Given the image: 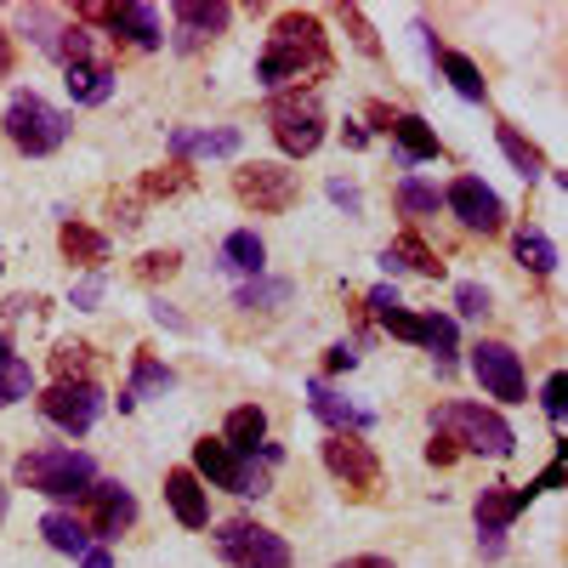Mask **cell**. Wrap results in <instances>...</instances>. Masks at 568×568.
<instances>
[{
    "label": "cell",
    "mask_w": 568,
    "mask_h": 568,
    "mask_svg": "<svg viewBox=\"0 0 568 568\" xmlns=\"http://www.w3.org/2000/svg\"><path fill=\"white\" fill-rule=\"evenodd\" d=\"M398 205H404V216H438L444 194H438L433 182H420V176H404L398 182Z\"/></svg>",
    "instance_id": "cell-31"
},
{
    "label": "cell",
    "mask_w": 568,
    "mask_h": 568,
    "mask_svg": "<svg viewBox=\"0 0 568 568\" xmlns=\"http://www.w3.org/2000/svg\"><path fill=\"white\" fill-rule=\"evenodd\" d=\"M307 404H313V415L329 426V433H369V409L347 404L342 393H329L324 382H313V387H307Z\"/></svg>",
    "instance_id": "cell-15"
},
{
    "label": "cell",
    "mask_w": 568,
    "mask_h": 568,
    "mask_svg": "<svg viewBox=\"0 0 568 568\" xmlns=\"http://www.w3.org/2000/svg\"><path fill=\"white\" fill-rule=\"evenodd\" d=\"M91 364H98V353H91L85 342H63V347L52 353V375H58V387H69V382H91Z\"/></svg>",
    "instance_id": "cell-27"
},
{
    "label": "cell",
    "mask_w": 568,
    "mask_h": 568,
    "mask_svg": "<svg viewBox=\"0 0 568 568\" xmlns=\"http://www.w3.org/2000/svg\"><path fill=\"white\" fill-rule=\"evenodd\" d=\"M535 500V489H484L478 506H471V517H478V535H506V524L517 511H524Z\"/></svg>",
    "instance_id": "cell-16"
},
{
    "label": "cell",
    "mask_w": 568,
    "mask_h": 568,
    "mask_svg": "<svg viewBox=\"0 0 568 568\" xmlns=\"http://www.w3.org/2000/svg\"><path fill=\"white\" fill-rule=\"evenodd\" d=\"M0 74H12V34L0 29Z\"/></svg>",
    "instance_id": "cell-49"
},
{
    "label": "cell",
    "mask_w": 568,
    "mask_h": 568,
    "mask_svg": "<svg viewBox=\"0 0 568 568\" xmlns=\"http://www.w3.org/2000/svg\"><path fill=\"white\" fill-rule=\"evenodd\" d=\"M342 23H347V34H353V45L364 58H382V40H375V29H369V18L358 7H342Z\"/></svg>",
    "instance_id": "cell-38"
},
{
    "label": "cell",
    "mask_w": 568,
    "mask_h": 568,
    "mask_svg": "<svg viewBox=\"0 0 568 568\" xmlns=\"http://www.w3.org/2000/svg\"><path fill=\"white\" fill-rule=\"evenodd\" d=\"M34 404H40V415L52 420L58 433H69V438H85L91 426H98V415H103V393H98V382L52 387V393H40Z\"/></svg>",
    "instance_id": "cell-8"
},
{
    "label": "cell",
    "mask_w": 568,
    "mask_h": 568,
    "mask_svg": "<svg viewBox=\"0 0 568 568\" xmlns=\"http://www.w3.org/2000/svg\"><path fill=\"white\" fill-rule=\"evenodd\" d=\"M7 136H12V149H23L29 160H40V154H58V149H63L69 120L45 103V98L23 91V98H12V109H7Z\"/></svg>",
    "instance_id": "cell-6"
},
{
    "label": "cell",
    "mask_w": 568,
    "mask_h": 568,
    "mask_svg": "<svg viewBox=\"0 0 568 568\" xmlns=\"http://www.w3.org/2000/svg\"><path fill=\"white\" fill-rule=\"evenodd\" d=\"M278 302H291V278H256L240 291V307H278Z\"/></svg>",
    "instance_id": "cell-36"
},
{
    "label": "cell",
    "mask_w": 568,
    "mask_h": 568,
    "mask_svg": "<svg viewBox=\"0 0 568 568\" xmlns=\"http://www.w3.org/2000/svg\"><path fill=\"white\" fill-rule=\"evenodd\" d=\"M393 136H398L404 160H438V131L420 114H393Z\"/></svg>",
    "instance_id": "cell-23"
},
{
    "label": "cell",
    "mask_w": 568,
    "mask_h": 568,
    "mask_svg": "<svg viewBox=\"0 0 568 568\" xmlns=\"http://www.w3.org/2000/svg\"><path fill=\"white\" fill-rule=\"evenodd\" d=\"M216 551L233 568H291V546H284V535H273L262 524H245V517H233V524L216 529Z\"/></svg>",
    "instance_id": "cell-7"
},
{
    "label": "cell",
    "mask_w": 568,
    "mask_h": 568,
    "mask_svg": "<svg viewBox=\"0 0 568 568\" xmlns=\"http://www.w3.org/2000/svg\"><path fill=\"white\" fill-rule=\"evenodd\" d=\"M433 433H444L455 449H471V455H489V460H506L511 455V426L500 409H484V404H438L433 409Z\"/></svg>",
    "instance_id": "cell-3"
},
{
    "label": "cell",
    "mask_w": 568,
    "mask_h": 568,
    "mask_svg": "<svg viewBox=\"0 0 568 568\" xmlns=\"http://www.w3.org/2000/svg\"><path fill=\"white\" fill-rule=\"evenodd\" d=\"M426 460H433V466H455V460H460V449H455L444 433H433V444H426Z\"/></svg>",
    "instance_id": "cell-42"
},
{
    "label": "cell",
    "mask_w": 568,
    "mask_h": 568,
    "mask_svg": "<svg viewBox=\"0 0 568 568\" xmlns=\"http://www.w3.org/2000/svg\"><path fill=\"white\" fill-rule=\"evenodd\" d=\"M336 568H393L387 557H347V562H336Z\"/></svg>",
    "instance_id": "cell-48"
},
{
    "label": "cell",
    "mask_w": 568,
    "mask_h": 568,
    "mask_svg": "<svg viewBox=\"0 0 568 568\" xmlns=\"http://www.w3.org/2000/svg\"><path fill=\"white\" fill-rule=\"evenodd\" d=\"M420 347H433L438 369L455 364V318H438V313H420Z\"/></svg>",
    "instance_id": "cell-29"
},
{
    "label": "cell",
    "mask_w": 568,
    "mask_h": 568,
    "mask_svg": "<svg viewBox=\"0 0 568 568\" xmlns=\"http://www.w3.org/2000/svg\"><path fill=\"white\" fill-rule=\"evenodd\" d=\"M114 216H120V227H136L142 222L136 216V200H120V194H114Z\"/></svg>",
    "instance_id": "cell-47"
},
{
    "label": "cell",
    "mask_w": 568,
    "mask_h": 568,
    "mask_svg": "<svg viewBox=\"0 0 568 568\" xmlns=\"http://www.w3.org/2000/svg\"><path fill=\"white\" fill-rule=\"evenodd\" d=\"M318 74H329V40H324L318 18L313 12H284L273 23V34H267V52L256 58V80L267 91H278V85L302 91Z\"/></svg>",
    "instance_id": "cell-1"
},
{
    "label": "cell",
    "mask_w": 568,
    "mask_h": 568,
    "mask_svg": "<svg viewBox=\"0 0 568 568\" xmlns=\"http://www.w3.org/2000/svg\"><path fill=\"white\" fill-rule=\"evenodd\" d=\"M187 187H194V171H187L182 160H171V165L142 176V194H149V200H176V194H187Z\"/></svg>",
    "instance_id": "cell-28"
},
{
    "label": "cell",
    "mask_w": 568,
    "mask_h": 568,
    "mask_svg": "<svg viewBox=\"0 0 568 568\" xmlns=\"http://www.w3.org/2000/svg\"><path fill=\"white\" fill-rule=\"evenodd\" d=\"M80 524L91 529V535H103V540H114V535H125L131 524H136V500H131V489H120V484H91L85 495H80Z\"/></svg>",
    "instance_id": "cell-11"
},
{
    "label": "cell",
    "mask_w": 568,
    "mask_h": 568,
    "mask_svg": "<svg viewBox=\"0 0 568 568\" xmlns=\"http://www.w3.org/2000/svg\"><path fill=\"white\" fill-rule=\"evenodd\" d=\"M495 136H500V149H506V160H511L517 171H524L529 182H535V176L546 171V154H540V149H535V142H529L524 131H517V125H500Z\"/></svg>",
    "instance_id": "cell-26"
},
{
    "label": "cell",
    "mask_w": 568,
    "mask_h": 568,
    "mask_svg": "<svg viewBox=\"0 0 568 568\" xmlns=\"http://www.w3.org/2000/svg\"><path fill=\"white\" fill-rule=\"evenodd\" d=\"M171 18H176V45L194 52V45H205V40H216L227 29L233 7H222V0H176Z\"/></svg>",
    "instance_id": "cell-13"
},
{
    "label": "cell",
    "mask_w": 568,
    "mask_h": 568,
    "mask_svg": "<svg viewBox=\"0 0 568 568\" xmlns=\"http://www.w3.org/2000/svg\"><path fill=\"white\" fill-rule=\"evenodd\" d=\"M546 415H551V426H562V375L546 382Z\"/></svg>",
    "instance_id": "cell-44"
},
{
    "label": "cell",
    "mask_w": 568,
    "mask_h": 568,
    "mask_svg": "<svg viewBox=\"0 0 568 568\" xmlns=\"http://www.w3.org/2000/svg\"><path fill=\"white\" fill-rule=\"evenodd\" d=\"M329 200L347 205V211H358V187H347V182H329Z\"/></svg>",
    "instance_id": "cell-46"
},
{
    "label": "cell",
    "mask_w": 568,
    "mask_h": 568,
    "mask_svg": "<svg viewBox=\"0 0 568 568\" xmlns=\"http://www.w3.org/2000/svg\"><path fill=\"white\" fill-rule=\"evenodd\" d=\"M98 302H103V273H91L74 284V307H98Z\"/></svg>",
    "instance_id": "cell-41"
},
{
    "label": "cell",
    "mask_w": 568,
    "mask_h": 568,
    "mask_svg": "<svg viewBox=\"0 0 568 568\" xmlns=\"http://www.w3.org/2000/svg\"><path fill=\"white\" fill-rule=\"evenodd\" d=\"M109 23H114V34L142 45V52H154V45H160V12L149 7V0H125V7L109 12Z\"/></svg>",
    "instance_id": "cell-17"
},
{
    "label": "cell",
    "mask_w": 568,
    "mask_h": 568,
    "mask_svg": "<svg viewBox=\"0 0 568 568\" xmlns=\"http://www.w3.org/2000/svg\"><path fill=\"white\" fill-rule=\"evenodd\" d=\"M18 23H23V34H29V40L40 45V52H58V34H63L58 12H45V7H34V12H23Z\"/></svg>",
    "instance_id": "cell-35"
},
{
    "label": "cell",
    "mask_w": 568,
    "mask_h": 568,
    "mask_svg": "<svg viewBox=\"0 0 568 568\" xmlns=\"http://www.w3.org/2000/svg\"><path fill=\"white\" fill-rule=\"evenodd\" d=\"M176 267H182L176 251H149V256L136 262V278H142V284H165V278H176Z\"/></svg>",
    "instance_id": "cell-37"
},
{
    "label": "cell",
    "mask_w": 568,
    "mask_h": 568,
    "mask_svg": "<svg viewBox=\"0 0 568 568\" xmlns=\"http://www.w3.org/2000/svg\"><path fill=\"white\" fill-rule=\"evenodd\" d=\"M240 460L245 455H233L222 438H200L194 444V478H211L216 489H233L240 484Z\"/></svg>",
    "instance_id": "cell-18"
},
{
    "label": "cell",
    "mask_w": 568,
    "mask_h": 568,
    "mask_svg": "<svg viewBox=\"0 0 568 568\" xmlns=\"http://www.w3.org/2000/svg\"><path fill=\"white\" fill-rule=\"evenodd\" d=\"M176 387V375L154 358V353H136V364H131V387L120 393V409H136L149 393H171Z\"/></svg>",
    "instance_id": "cell-19"
},
{
    "label": "cell",
    "mask_w": 568,
    "mask_h": 568,
    "mask_svg": "<svg viewBox=\"0 0 568 568\" xmlns=\"http://www.w3.org/2000/svg\"><path fill=\"white\" fill-rule=\"evenodd\" d=\"M302 194V176L291 165H273V160H256V165H240L233 171V200H240L245 211L256 216H278V211H291Z\"/></svg>",
    "instance_id": "cell-5"
},
{
    "label": "cell",
    "mask_w": 568,
    "mask_h": 568,
    "mask_svg": "<svg viewBox=\"0 0 568 568\" xmlns=\"http://www.w3.org/2000/svg\"><path fill=\"white\" fill-rule=\"evenodd\" d=\"M455 307H460L466 318H484V313H489V291H484L478 278H466V284H455Z\"/></svg>",
    "instance_id": "cell-39"
},
{
    "label": "cell",
    "mask_w": 568,
    "mask_h": 568,
    "mask_svg": "<svg viewBox=\"0 0 568 568\" xmlns=\"http://www.w3.org/2000/svg\"><path fill=\"white\" fill-rule=\"evenodd\" d=\"M444 205H449L471 233H500V227H506V205H500V194H495V187H484L478 176H455V182H449V194H444Z\"/></svg>",
    "instance_id": "cell-12"
},
{
    "label": "cell",
    "mask_w": 568,
    "mask_h": 568,
    "mask_svg": "<svg viewBox=\"0 0 568 568\" xmlns=\"http://www.w3.org/2000/svg\"><path fill=\"white\" fill-rule=\"evenodd\" d=\"M58 245H63V256H69V262H80V267H91V273H98V267L109 262V240H103L98 227H85V222H63Z\"/></svg>",
    "instance_id": "cell-20"
},
{
    "label": "cell",
    "mask_w": 568,
    "mask_h": 568,
    "mask_svg": "<svg viewBox=\"0 0 568 568\" xmlns=\"http://www.w3.org/2000/svg\"><path fill=\"white\" fill-rule=\"evenodd\" d=\"M34 393V369L12 353L7 364H0V409H7V404H18V398H29Z\"/></svg>",
    "instance_id": "cell-34"
},
{
    "label": "cell",
    "mask_w": 568,
    "mask_h": 568,
    "mask_svg": "<svg viewBox=\"0 0 568 568\" xmlns=\"http://www.w3.org/2000/svg\"><path fill=\"white\" fill-rule=\"evenodd\" d=\"M511 256L524 262L529 273H551V267H557V245L546 240V233H517V245H511Z\"/></svg>",
    "instance_id": "cell-33"
},
{
    "label": "cell",
    "mask_w": 568,
    "mask_h": 568,
    "mask_svg": "<svg viewBox=\"0 0 568 568\" xmlns=\"http://www.w3.org/2000/svg\"><path fill=\"white\" fill-rule=\"evenodd\" d=\"M267 125H273V142L291 160L318 154V142H324V109H318L313 91H278L267 103Z\"/></svg>",
    "instance_id": "cell-4"
},
{
    "label": "cell",
    "mask_w": 568,
    "mask_h": 568,
    "mask_svg": "<svg viewBox=\"0 0 568 568\" xmlns=\"http://www.w3.org/2000/svg\"><path fill=\"white\" fill-rule=\"evenodd\" d=\"M267 489H273V478L245 455V460H240V484H233V495H267Z\"/></svg>",
    "instance_id": "cell-40"
},
{
    "label": "cell",
    "mask_w": 568,
    "mask_h": 568,
    "mask_svg": "<svg viewBox=\"0 0 568 568\" xmlns=\"http://www.w3.org/2000/svg\"><path fill=\"white\" fill-rule=\"evenodd\" d=\"M353 364H358V347H347V342H336V347H329V358H324L329 375H342V369H353Z\"/></svg>",
    "instance_id": "cell-43"
},
{
    "label": "cell",
    "mask_w": 568,
    "mask_h": 568,
    "mask_svg": "<svg viewBox=\"0 0 568 568\" xmlns=\"http://www.w3.org/2000/svg\"><path fill=\"white\" fill-rule=\"evenodd\" d=\"M262 438H267V415H262L256 404H240V409L227 415V426H222V444H227L233 455H251Z\"/></svg>",
    "instance_id": "cell-22"
},
{
    "label": "cell",
    "mask_w": 568,
    "mask_h": 568,
    "mask_svg": "<svg viewBox=\"0 0 568 568\" xmlns=\"http://www.w3.org/2000/svg\"><path fill=\"white\" fill-rule=\"evenodd\" d=\"M342 136H347V149H364V142H369V131H364V125H347Z\"/></svg>",
    "instance_id": "cell-50"
},
{
    "label": "cell",
    "mask_w": 568,
    "mask_h": 568,
    "mask_svg": "<svg viewBox=\"0 0 568 568\" xmlns=\"http://www.w3.org/2000/svg\"><path fill=\"white\" fill-rule=\"evenodd\" d=\"M387 256H393L398 267H415V273H438V267H444L433 251H426V240H420V233H398V240L387 245Z\"/></svg>",
    "instance_id": "cell-32"
},
{
    "label": "cell",
    "mask_w": 568,
    "mask_h": 568,
    "mask_svg": "<svg viewBox=\"0 0 568 568\" xmlns=\"http://www.w3.org/2000/svg\"><path fill=\"white\" fill-rule=\"evenodd\" d=\"M324 466H329V478H342L358 500L375 489V478H382V460H375V449L358 433H329L324 438Z\"/></svg>",
    "instance_id": "cell-10"
},
{
    "label": "cell",
    "mask_w": 568,
    "mask_h": 568,
    "mask_svg": "<svg viewBox=\"0 0 568 568\" xmlns=\"http://www.w3.org/2000/svg\"><path fill=\"white\" fill-rule=\"evenodd\" d=\"M63 74H69V98H74V103H85V109L109 103V91H114V69H109V63H74V69H63Z\"/></svg>",
    "instance_id": "cell-21"
},
{
    "label": "cell",
    "mask_w": 568,
    "mask_h": 568,
    "mask_svg": "<svg viewBox=\"0 0 568 568\" xmlns=\"http://www.w3.org/2000/svg\"><path fill=\"white\" fill-rule=\"evenodd\" d=\"M40 535H45V546H52V551H63V557H80V551L91 546V529L80 524V517H69V511H45Z\"/></svg>",
    "instance_id": "cell-25"
},
{
    "label": "cell",
    "mask_w": 568,
    "mask_h": 568,
    "mask_svg": "<svg viewBox=\"0 0 568 568\" xmlns=\"http://www.w3.org/2000/svg\"><path fill=\"white\" fill-rule=\"evenodd\" d=\"M7 358H12V342H7V336H0V364H7Z\"/></svg>",
    "instance_id": "cell-51"
},
{
    "label": "cell",
    "mask_w": 568,
    "mask_h": 568,
    "mask_svg": "<svg viewBox=\"0 0 568 568\" xmlns=\"http://www.w3.org/2000/svg\"><path fill=\"white\" fill-rule=\"evenodd\" d=\"M80 568H114V557H109L103 546H85V551H80Z\"/></svg>",
    "instance_id": "cell-45"
},
{
    "label": "cell",
    "mask_w": 568,
    "mask_h": 568,
    "mask_svg": "<svg viewBox=\"0 0 568 568\" xmlns=\"http://www.w3.org/2000/svg\"><path fill=\"white\" fill-rule=\"evenodd\" d=\"M0 517H7V489H0Z\"/></svg>",
    "instance_id": "cell-52"
},
{
    "label": "cell",
    "mask_w": 568,
    "mask_h": 568,
    "mask_svg": "<svg viewBox=\"0 0 568 568\" xmlns=\"http://www.w3.org/2000/svg\"><path fill=\"white\" fill-rule=\"evenodd\" d=\"M262 262H267V245L256 240L251 227H240V233H227V240H222V267H233V273H251V278H262Z\"/></svg>",
    "instance_id": "cell-24"
},
{
    "label": "cell",
    "mask_w": 568,
    "mask_h": 568,
    "mask_svg": "<svg viewBox=\"0 0 568 568\" xmlns=\"http://www.w3.org/2000/svg\"><path fill=\"white\" fill-rule=\"evenodd\" d=\"M18 484L34 495H52V500H80L98 484V466H91V455H80L69 444H45V449H29L18 460Z\"/></svg>",
    "instance_id": "cell-2"
},
{
    "label": "cell",
    "mask_w": 568,
    "mask_h": 568,
    "mask_svg": "<svg viewBox=\"0 0 568 568\" xmlns=\"http://www.w3.org/2000/svg\"><path fill=\"white\" fill-rule=\"evenodd\" d=\"M165 500H171V511H176L182 529H205V524H211V500H205L200 478H194L187 466L165 471Z\"/></svg>",
    "instance_id": "cell-14"
},
{
    "label": "cell",
    "mask_w": 568,
    "mask_h": 568,
    "mask_svg": "<svg viewBox=\"0 0 568 568\" xmlns=\"http://www.w3.org/2000/svg\"><path fill=\"white\" fill-rule=\"evenodd\" d=\"M471 375H478L484 393L500 398V404H524V393H529L524 358H517L506 342H478V347H471Z\"/></svg>",
    "instance_id": "cell-9"
},
{
    "label": "cell",
    "mask_w": 568,
    "mask_h": 568,
    "mask_svg": "<svg viewBox=\"0 0 568 568\" xmlns=\"http://www.w3.org/2000/svg\"><path fill=\"white\" fill-rule=\"evenodd\" d=\"M438 63H444L449 85L460 91L466 103H484V74H478V63H471V58H460V52H438Z\"/></svg>",
    "instance_id": "cell-30"
}]
</instances>
